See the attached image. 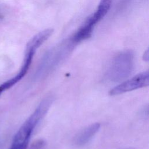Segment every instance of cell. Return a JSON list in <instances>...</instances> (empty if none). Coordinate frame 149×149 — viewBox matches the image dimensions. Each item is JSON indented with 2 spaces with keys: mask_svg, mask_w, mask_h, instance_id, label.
<instances>
[{
  "mask_svg": "<svg viewBox=\"0 0 149 149\" xmlns=\"http://www.w3.org/2000/svg\"><path fill=\"white\" fill-rule=\"evenodd\" d=\"M52 104L49 98H44L14 136L10 149H27L33 132L45 115Z\"/></svg>",
  "mask_w": 149,
  "mask_h": 149,
  "instance_id": "cell-1",
  "label": "cell"
},
{
  "mask_svg": "<svg viewBox=\"0 0 149 149\" xmlns=\"http://www.w3.org/2000/svg\"><path fill=\"white\" fill-rule=\"evenodd\" d=\"M112 0H100L97 10L84 22L73 36V41L78 42L88 38L92 34L95 24L107 13Z\"/></svg>",
  "mask_w": 149,
  "mask_h": 149,
  "instance_id": "cell-2",
  "label": "cell"
},
{
  "mask_svg": "<svg viewBox=\"0 0 149 149\" xmlns=\"http://www.w3.org/2000/svg\"><path fill=\"white\" fill-rule=\"evenodd\" d=\"M100 127L98 123L92 124L80 131L74 137V143L78 146H82L87 144L97 133Z\"/></svg>",
  "mask_w": 149,
  "mask_h": 149,
  "instance_id": "cell-5",
  "label": "cell"
},
{
  "mask_svg": "<svg viewBox=\"0 0 149 149\" xmlns=\"http://www.w3.org/2000/svg\"><path fill=\"white\" fill-rule=\"evenodd\" d=\"M133 56L130 52H125L117 56L108 72V78L112 81H120L130 74L133 69Z\"/></svg>",
  "mask_w": 149,
  "mask_h": 149,
  "instance_id": "cell-3",
  "label": "cell"
},
{
  "mask_svg": "<svg viewBox=\"0 0 149 149\" xmlns=\"http://www.w3.org/2000/svg\"><path fill=\"white\" fill-rule=\"evenodd\" d=\"M149 84L148 72H143L120 83L109 91L111 95L123 94L130 91L148 86Z\"/></svg>",
  "mask_w": 149,
  "mask_h": 149,
  "instance_id": "cell-4",
  "label": "cell"
},
{
  "mask_svg": "<svg viewBox=\"0 0 149 149\" xmlns=\"http://www.w3.org/2000/svg\"><path fill=\"white\" fill-rule=\"evenodd\" d=\"M45 144V142L42 140H38L34 142L30 147V149H41Z\"/></svg>",
  "mask_w": 149,
  "mask_h": 149,
  "instance_id": "cell-6",
  "label": "cell"
}]
</instances>
